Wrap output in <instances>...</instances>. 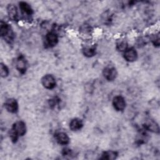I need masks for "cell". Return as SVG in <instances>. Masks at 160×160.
Wrapping results in <instances>:
<instances>
[{
  "instance_id": "14",
  "label": "cell",
  "mask_w": 160,
  "mask_h": 160,
  "mask_svg": "<svg viewBox=\"0 0 160 160\" xmlns=\"http://www.w3.org/2000/svg\"><path fill=\"white\" fill-rule=\"evenodd\" d=\"M19 7L21 11L24 14H26L28 16H31L33 12L32 9L30 6V5L26 2H19Z\"/></svg>"
},
{
  "instance_id": "9",
  "label": "cell",
  "mask_w": 160,
  "mask_h": 160,
  "mask_svg": "<svg viewBox=\"0 0 160 160\" xmlns=\"http://www.w3.org/2000/svg\"><path fill=\"white\" fill-rule=\"evenodd\" d=\"M57 142L62 145H66L69 142V138L66 133L64 132H59L55 134Z\"/></svg>"
},
{
  "instance_id": "8",
  "label": "cell",
  "mask_w": 160,
  "mask_h": 160,
  "mask_svg": "<svg viewBox=\"0 0 160 160\" xmlns=\"http://www.w3.org/2000/svg\"><path fill=\"white\" fill-rule=\"evenodd\" d=\"M46 39L47 44L50 46L52 47L57 44L58 42V37L56 32H49L46 36Z\"/></svg>"
},
{
  "instance_id": "11",
  "label": "cell",
  "mask_w": 160,
  "mask_h": 160,
  "mask_svg": "<svg viewBox=\"0 0 160 160\" xmlns=\"http://www.w3.org/2000/svg\"><path fill=\"white\" fill-rule=\"evenodd\" d=\"M26 61L23 56H19L16 61V69L22 74H24L26 70Z\"/></svg>"
},
{
  "instance_id": "6",
  "label": "cell",
  "mask_w": 160,
  "mask_h": 160,
  "mask_svg": "<svg viewBox=\"0 0 160 160\" xmlns=\"http://www.w3.org/2000/svg\"><path fill=\"white\" fill-rule=\"evenodd\" d=\"M103 75L108 81H113L117 76L116 69L114 67H106L103 70Z\"/></svg>"
},
{
  "instance_id": "5",
  "label": "cell",
  "mask_w": 160,
  "mask_h": 160,
  "mask_svg": "<svg viewBox=\"0 0 160 160\" xmlns=\"http://www.w3.org/2000/svg\"><path fill=\"white\" fill-rule=\"evenodd\" d=\"M4 107L6 109L11 113H15L18 109V104L16 99L13 98L8 99L4 103Z\"/></svg>"
},
{
  "instance_id": "16",
  "label": "cell",
  "mask_w": 160,
  "mask_h": 160,
  "mask_svg": "<svg viewBox=\"0 0 160 160\" xmlns=\"http://www.w3.org/2000/svg\"><path fill=\"white\" fill-rule=\"evenodd\" d=\"M83 54L86 57H92L96 54V49L94 48H86L82 50Z\"/></svg>"
},
{
  "instance_id": "13",
  "label": "cell",
  "mask_w": 160,
  "mask_h": 160,
  "mask_svg": "<svg viewBox=\"0 0 160 160\" xmlns=\"http://www.w3.org/2000/svg\"><path fill=\"white\" fill-rule=\"evenodd\" d=\"M83 126L82 121L78 118H74L72 119L69 123V128L72 131H76L82 128Z\"/></svg>"
},
{
  "instance_id": "10",
  "label": "cell",
  "mask_w": 160,
  "mask_h": 160,
  "mask_svg": "<svg viewBox=\"0 0 160 160\" xmlns=\"http://www.w3.org/2000/svg\"><path fill=\"white\" fill-rule=\"evenodd\" d=\"M144 126L146 129L150 131L151 132H153L158 133L159 131V128L158 124L154 121H153L152 119H149V120L145 122Z\"/></svg>"
},
{
  "instance_id": "19",
  "label": "cell",
  "mask_w": 160,
  "mask_h": 160,
  "mask_svg": "<svg viewBox=\"0 0 160 160\" xmlns=\"http://www.w3.org/2000/svg\"><path fill=\"white\" fill-rule=\"evenodd\" d=\"M62 154L64 156H67V155H70L71 154V149H64L62 151Z\"/></svg>"
},
{
  "instance_id": "18",
  "label": "cell",
  "mask_w": 160,
  "mask_h": 160,
  "mask_svg": "<svg viewBox=\"0 0 160 160\" xmlns=\"http://www.w3.org/2000/svg\"><path fill=\"white\" fill-rule=\"evenodd\" d=\"M116 48L119 51H125L128 49V44L125 41H121L117 44Z\"/></svg>"
},
{
  "instance_id": "17",
  "label": "cell",
  "mask_w": 160,
  "mask_h": 160,
  "mask_svg": "<svg viewBox=\"0 0 160 160\" xmlns=\"http://www.w3.org/2000/svg\"><path fill=\"white\" fill-rule=\"evenodd\" d=\"M0 71H1V76L2 78H6L9 74V69H8V67L2 63H1V70H0Z\"/></svg>"
},
{
  "instance_id": "12",
  "label": "cell",
  "mask_w": 160,
  "mask_h": 160,
  "mask_svg": "<svg viewBox=\"0 0 160 160\" xmlns=\"http://www.w3.org/2000/svg\"><path fill=\"white\" fill-rule=\"evenodd\" d=\"M7 11L9 19L12 21L17 20L18 13L16 7L13 4H9L7 7Z\"/></svg>"
},
{
  "instance_id": "15",
  "label": "cell",
  "mask_w": 160,
  "mask_h": 160,
  "mask_svg": "<svg viewBox=\"0 0 160 160\" xmlns=\"http://www.w3.org/2000/svg\"><path fill=\"white\" fill-rule=\"evenodd\" d=\"M118 153L113 151H108L103 152V153L101 155V158L100 159H108V160H111L117 158Z\"/></svg>"
},
{
  "instance_id": "2",
  "label": "cell",
  "mask_w": 160,
  "mask_h": 160,
  "mask_svg": "<svg viewBox=\"0 0 160 160\" xmlns=\"http://www.w3.org/2000/svg\"><path fill=\"white\" fill-rule=\"evenodd\" d=\"M0 34L4 38L5 40L9 42L14 39V34L11 29V27L7 23L1 21L0 24Z\"/></svg>"
},
{
  "instance_id": "3",
  "label": "cell",
  "mask_w": 160,
  "mask_h": 160,
  "mask_svg": "<svg viewBox=\"0 0 160 160\" xmlns=\"http://www.w3.org/2000/svg\"><path fill=\"white\" fill-rule=\"evenodd\" d=\"M42 86L48 89H52L55 88L56 82L54 77L51 74H46L41 79Z\"/></svg>"
},
{
  "instance_id": "7",
  "label": "cell",
  "mask_w": 160,
  "mask_h": 160,
  "mask_svg": "<svg viewBox=\"0 0 160 160\" xmlns=\"http://www.w3.org/2000/svg\"><path fill=\"white\" fill-rule=\"evenodd\" d=\"M124 57L127 61L133 62L136 60L138 57V54L134 49L129 48V49H127L124 51Z\"/></svg>"
},
{
  "instance_id": "1",
  "label": "cell",
  "mask_w": 160,
  "mask_h": 160,
  "mask_svg": "<svg viewBox=\"0 0 160 160\" xmlns=\"http://www.w3.org/2000/svg\"><path fill=\"white\" fill-rule=\"evenodd\" d=\"M26 132V124L22 121H17L13 125L9 131V137L13 142H16L19 136H22Z\"/></svg>"
},
{
  "instance_id": "4",
  "label": "cell",
  "mask_w": 160,
  "mask_h": 160,
  "mask_svg": "<svg viewBox=\"0 0 160 160\" xmlns=\"http://www.w3.org/2000/svg\"><path fill=\"white\" fill-rule=\"evenodd\" d=\"M112 105L114 109L118 111H122L126 107V101L121 96H115L112 100Z\"/></svg>"
}]
</instances>
